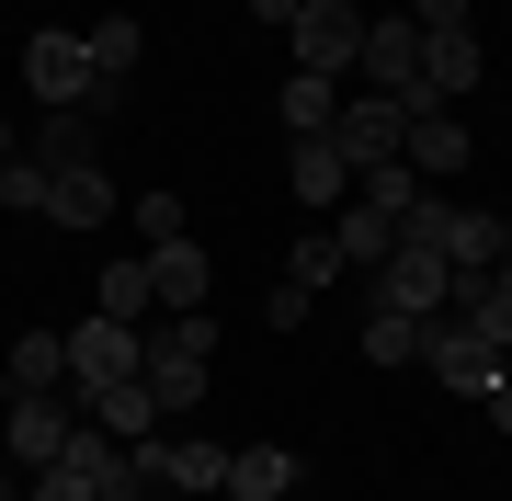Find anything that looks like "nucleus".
Returning a JSON list of instances; mask_svg holds the SVG:
<instances>
[{
	"instance_id": "f257e3e1",
	"label": "nucleus",
	"mask_w": 512,
	"mask_h": 501,
	"mask_svg": "<svg viewBox=\"0 0 512 501\" xmlns=\"http://www.w3.org/2000/svg\"><path fill=\"white\" fill-rule=\"evenodd\" d=\"M126 479H137V490H228V445L160 422V433H137V445H126Z\"/></svg>"
},
{
	"instance_id": "f03ea898",
	"label": "nucleus",
	"mask_w": 512,
	"mask_h": 501,
	"mask_svg": "<svg viewBox=\"0 0 512 501\" xmlns=\"http://www.w3.org/2000/svg\"><path fill=\"white\" fill-rule=\"evenodd\" d=\"M80 422H92V410H80L69 388H35V399H12V410H0V456L35 479V467H57V456L80 445Z\"/></svg>"
},
{
	"instance_id": "7ed1b4c3",
	"label": "nucleus",
	"mask_w": 512,
	"mask_h": 501,
	"mask_svg": "<svg viewBox=\"0 0 512 501\" xmlns=\"http://www.w3.org/2000/svg\"><path fill=\"white\" fill-rule=\"evenodd\" d=\"M478 80H490V46H478V23H444V35H421V103L456 114Z\"/></svg>"
},
{
	"instance_id": "20e7f679",
	"label": "nucleus",
	"mask_w": 512,
	"mask_h": 501,
	"mask_svg": "<svg viewBox=\"0 0 512 501\" xmlns=\"http://www.w3.org/2000/svg\"><path fill=\"white\" fill-rule=\"evenodd\" d=\"M421 365H433V376H444L456 399H478V388L501 376V342H478L456 308H433V319H421Z\"/></svg>"
},
{
	"instance_id": "39448f33",
	"label": "nucleus",
	"mask_w": 512,
	"mask_h": 501,
	"mask_svg": "<svg viewBox=\"0 0 512 501\" xmlns=\"http://www.w3.org/2000/svg\"><path fill=\"white\" fill-rule=\"evenodd\" d=\"M126 376H137V331H126V319H80V331H69V388H80V410H92L103 388H126Z\"/></svg>"
},
{
	"instance_id": "423d86ee",
	"label": "nucleus",
	"mask_w": 512,
	"mask_h": 501,
	"mask_svg": "<svg viewBox=\"0 0 512 501\" xmlns=\"http://www.w3.org/2000/svg\"><path fill=\"white\" fill-rule=\"evenodd\" d=\"M365 297H376V308H399V319H433V308H456V274H444L433 251H410V240H399V251L365 274Z\"/></svg>"
},
{
	"instance_id": "0eeeda50",
	"label": "nucleus",
	"mask_w": 512,
	"mask_h": 501,
	"mask_svg": "<svg viewBox=\"0 0 512 501\" xmlns=\"http://www.w3.org/2000/svg\"><path fill=\"white\" fill-rule=\"evenodd\" d=\"M296 35V69H319V80H342L353 57H365V12H353V0H308V12L285 23Z\"/></svg>"
},
{
	"instance_id": "6e6552de",
	"label": "nucleus",
	"mask_w": 512,
	"mask_h": 501,
	"mask_svg": "<svg viewBox=\"0 0 512 501\" xmlns=\"http://www.w3.org/2000/svg\"><path fill=\"white\" fill-rule=\"evenodd\" d=\"M399 137H410V103H387V92H342V114H330V149H342L353 171L399 160Z\"/></svg>"
},
{
	"instance_id": "1a4fd4ad",
	"label": "nucleus",
	"mask_w": 512,
	"mask_h": 501,
	"mask_svg": "<svg viewBox=\"0 0 512 501\" xmlns=\"http://www.w3.org/2000/svg\"><path fill=\"white\" fill-rule=\"evenodd\" d=\"M23 80H35V103H92L103 114V80H92V46L80 35H35L23 46Z\"/></svg>"
},
{
	"instance_id": "9d476101",
	"label": "nucleus",
	"mask_w": 512,
	"mask_h": 501,
	"mask_svg": "<svg viewBox=\"0 0 512 501\" xmlns=\"http://www.w3.org/2000/svg\"><path fill=\"white\" fill-rule=\"evenodd\" d=\"M399 160L421 171V183H456V171L478 160V137H467V114H433V103H410V137H399Z\"/></svg>"
},
{
	"instance_id": "9b49d317",
	"label": "nucleus",
	"mask_w": 512,
	"mask_h": 501,
	"mask_svg": "<svg viewBox=\"0 0 512 501\" xmlns=\"http://www.w3.org/2000/svg\"><path fill=\"white\" fill-rule=\"evenodd\" d=\"M365 92H387V103H421V23H365Z\"/></svg>"
},
{
	"instance_id": "f8f14e48",
	"label": "nucleus",
	"mask_w": 512,
	"mask_h": 501,
	"mask_svg": "<svg viewBox=\"0 0 512 501\" xmlns=\"http://www.w3.org/2000/svg\"><path fill=\"white\" fill-rule=\"evenodd\" d=\"M285 194L308 205V217H330V205L353 194V160L330 149V137H285Z\"/></svg>"
},
{
	"instance_id": "ddd939ff",
	"label": "nucleus",
	"mask_w": 512,
	"mask_h": 501,
	"mask_svg": "<svg viewBox=\"0 0 512 501\" xmlns=\"http://www.w3.org/2000/svg\"><path fill=\"white\" fill-rule=\"evenodd\" d=\"M330 251H342V274H376V262L399 251V217L365 205V194H342V205H330Z\"/></svg>"
},
{
	"instance_id": "4468645a",
	"label": "nucleus",
	"mask_w": 512,
	"mask_h": 501,
	"mask_svg": "<svg viewBox=\"0 0 512 501\" xmlns=\"http://www.w3.org/2000/svg\"><path fill=\"white\" fill-rule=\"evenodd\" d=\"M92 308L126 319V331H148V308H160V297H148V251H103L92 262Z\"/></svg>"
},
{
	"instance_id": "2eb2a0df",
	"label": "nucleus",
	"mask_w": 512,
	"mask_h": 501,
	"mask_svg": "<svg viewBox=\"0 0 512 501\" xmlns=\"http://www.w3.org/2000/svg\"><path fill=\"white\" fill-rule=\"evenodd\" d=\"M148 297H160V319H194L205 308V251L194 240H160V251H148Z\"/></svg>"
},
{
	"instance_id": "dca6fc26",
	"label": "nucleus",
	"mask_w": 512,
	"mask_h": 501,
	"mask_svg": "<svg viewBox=\"0 0 512 501\" xmlns=\"http://www.w3.org/2000/svg\"><path fill=\"white\" fill-rule=\"evenodd\" d=\"M46 217H57V228H103V217H114V183H103V160H80V171H46Z\"/></svg>"
},
{
	"instance_id": "f3484780",
	"label": "nucleus",
	"mask_w": 512,
	"mask_h": 501,
	"mask_svg": "<svg viewBox=\"0 0 512 501\" xmlns=\"http://www.w3.org/2000/svg\"><path fill=\"white\" fill-rule=\"evenodd\" d=\"M0 376H12V399H35V388H69V331H23L12 353H0Z\"/></svg>"
},
{
	"instance_id": "a211bd4d",
	"label": "nucleus",
	"mask_w": 512,
	"mask_h": 501,
	"mask_svg": "<svg viewBox=\"0 0 512 501\" xmlns=\"http://www.w3.org/2000/svg\"><path fill=\"white\" fill-rule=\"evenodd\" d=\"M228 501H296V456L285 445H239L228 456Z\"/></svg>"
},
{
	"instance_id": "6ab92c4d",
	"label": "nucleus",
	"mask_w": 512,
	"mask_h": 501,
	"mask_svg": "<svg viewBox=\"0 0 512 501\" xmlns=\"http://www.w3.org/2000/svg\"><path fill=\"white\" fill-rule=\"evenodd\" d=\"M80 46H92V80H103V103H114V92H126V69H137V46H148V35H137V12H103V23H92Z\"/></svg>"
},
{
	"instance_id": "aec40b11",
	"label": "nucleus",
	"mask_w": 512,
	"mask_h": 501,
	"mask_svg": "<svg viewBox=\"0 0 512 501\" xmlns=\"http://www.w3.org/2000/svg\"><path fill=\"white\" fill-rule=\"evenodd\" d=\"M285 137H330V114H342V80H319V69H285Z\"/></svg>"
},
{
	"instance_id": "412c9836",
	"label": "nucleus",
	"mask_w": 512,
	"mask_h": 501,
	"mask_svg": "<svg viewBox=\"0 0 512 501\" xmlns=\"http://www.w3.org/2000/svg\"><path fill=\"white\" fill-rule=\"evenodd\" d=\"M35 160H46V171H80V160H92V103H46Z\"/></svg>"
},
{
	"instance_id": "4be33fe9",
	"label": "nucleus",
	"mask_w": 512,
	"mask_h": 501,
	"mask_svg": "<svg viewBox=\"0 0 512 501\" xmlns=\"http://www.w3.org/2000/svg\"><path fill=\"white\" fill-rule=\"evenodd\" d=\"M92 433H114V445H137V433H160V399H148L137 376H126V388H103V399H92Z\"/></svg>"
},
{
	"instance_id": "5701e85b",
	"label": "nucleus",
	"mask_w": 512,
	"mask_h": 501,
	"mask_svg": "<svg viewBox=\"0 0 512 501\" xmlns=\"http://www.w3.org/2000/svg\"><path fill=\"white\" fill-rule=\"evenodd\" d=\"M444 262H456V274H490V262H501V217L456 205V228H444Z\"/></svg>"
},
{
	"instance_id": "b1692460",
	"label": "nucleus",
	"mask_w": 512,
	"mask_h": 501,
	"mask_svg": "<svg viewBox=\"0 0 512 501\" xmlns=\"http://www.w3.org/2000/svg\"><path fill=\"white\" fill-rule=\"evenodd\" d=\"M353 194L387 205V217H410V205H421V171H410V160H365V171H353Z\"/></svg>"
},
{
	"instance_id": "393cba45",
	"label": "nucleus",
	"mask_w": 512,
	"mask_h": 501,
	"mask_svg": "<svg viewBox=\"0 0 512 501\" xmlns=\"http://www.w3.org/2000/svg\"><path fill=\"white\" fill-rule=\"evenodd\" d=\"M365 365H421V319H399V308H365Z\"/></svg>"
},
{
	"instance_id": "a878e982",
	"label": "nucleus",
	"mask_w": 512,
	"mask_h": 501,
	"mask_svg": "<svg viewBox=\"0 0 512 501\" xmlns=\"http://www.w3.org/2000/svg\"><path fill=\"white\" fill-rule=\"evenodd\" d=\"M103 490H114V479H92V467H69V456L23 479V501H103Z\"/></svg>"
},
{
	"instance_id": "bb28decb",
	"label": "nucleus",
	"mask_w": 512,
	"mask_h": 501,
	"mask_svg": "<svg viewBox=\"0 0 512 501\" xmlns=\"http://www.w3.org/2000/svg\"><path fill=\"white\" fill-rule=\"evenodd\" d=\"M0 205H12V217H46V160H35V149L0 160Z\"/></svg>"
},
{
	"instance_id": "cd10ccee",
	"label": "nucleus",
	"mask_w": 512,
	"mask_h": 501,
	"mask_svg": "<svg viewBox=\"0 0 512 501\" xmlns=\"http://www.w3.org/2000/svg\"><path fill=\"white\" fill-rule=\"evenodd\" d=\"M285 274L308 285V297H319V285H342V251H330V228H308V240L285 251Z\"/></svg>"
},
{
	"instance_id": "c85d7f7f",
	"label": "nucleus",
	"mask_w": 512,
	"mask_h": 501,
	"mask_svg": "<svg viewBox=\"0 0 512 501\" xmlns=\"http://www.w3.org/2000/svg\"><path fill=\"white\" fill-rule=\"evenodd\" d=\"M137 240H148V251L183 240V194H137Z\"/></svg>"
},
{
	"instance_id": "c756f323",
	"label": "nucleus",
	"mask_w": 512,
	"mask_h": 501,
	"mask_svg": "<svg viewBox=\"0 0 512 501\" xmlns=\"http://www.w3.org/2000/svg\"><path fill=\"white\" fill-rule=\"evenodd\" d=\"M319 297H308V285H296V274H274V285H262V319H274V331H296V319H308Z\"/></svg>"
},
{
	"instance_id": "7c9ffc66",
	"label": "nucleus",
	"mask_w": 512,
	"mask_h": 501,
	"mask_svg": "<svg viewBox=\"0 0 512 501\" xmlns=\"http://www.w3.org/2000/svg\"><path fill=\"white\" fill-rule=\"evenodd\" d=\"M410 23H421V35H444V23H467V0H410Z\"/></svg>"
},
{
	"instance_id": "2f4dec72",
	"label": "nucleus",
	"mask_w": 512,
	"mask_h": 501,
	"mask_svg": "<svg viewBox=\"0 0 512 501\" xmlns=\"http://www.w3.org/2000/svg\"><path fill=\"white\" fill-rule=\"evenodd\" d=\"M478 399H490V422L512 433V353H501V376H490V388H478Z\"/></svg>"
},
{
	"instance_id": "473e14b6",
	"label": "nucleus",
	"mask_w": 512,
	"mask_h": 501,
	"mask_svg": "<svg viewBox=\"0 0 512 501\" xmlns=\"http://www.w3.org/2000/svg\"><path fill=\"white\" fill-rule=\"evenodd\" d=\"M296 12H308V0H251V23H296Z\"/></svg>"
},
{
	"instance_id": "72a5a7b5",
	"label": "nucleus",
	"mask_w": 512,
	"mask_h": 501,
	"mask_svg": "<svg viewBox=\"0 0 512 501\" xmlns=\"http://www.w3.org/2000/svg\"><path fill=\"white\" fill-rule=\"evenodd\" d=\"M0 501H23V467H12V456H0Z\"/></svg>"
},
{
	"instance_id": "f704fd0d",
	"label": "nucleus",
	"mask_w": 512,
	"mask_h": 501,
	"mask_svg": "<svg viewBox=\"0 0 512 501\" xmlns=\"http://www.w3.org/2000/svg\"><path fill=\"white\" fill-rule=\"evenodd\" d=\"M103 501H160V490H137V479H114V490H103Z\"/></svg>"
},
{
	"instance_id": "c9c22d12",
	"label": "nucleus",
	"mask_w": 512,
	"mask_h": 501,
	"mask_svg": "<svg viewBox=\"0 0 512 501\" xmlns=\"http://www.w3.org/2000/svg\"><path fill=\"white\" fill-rule=\"evenodd\" d=\"M0 160H23V137H12V126H0Z\"/></svg>"
},
{
	"instance_id": "e433bc0d",
	"label": "nucleus",
	"mask_w": 512,
	"mask_h": 501,
	"mask_svg": "<svg viewBox=\"0 0 512 501\" xmlns=\"http://www.w3.org/2000/svg\"><path fill=\"white\" fill-rule=\"evenodd\" d=\"M501 274H512V217H501Z\"/></svg>"
}]
</instances>
